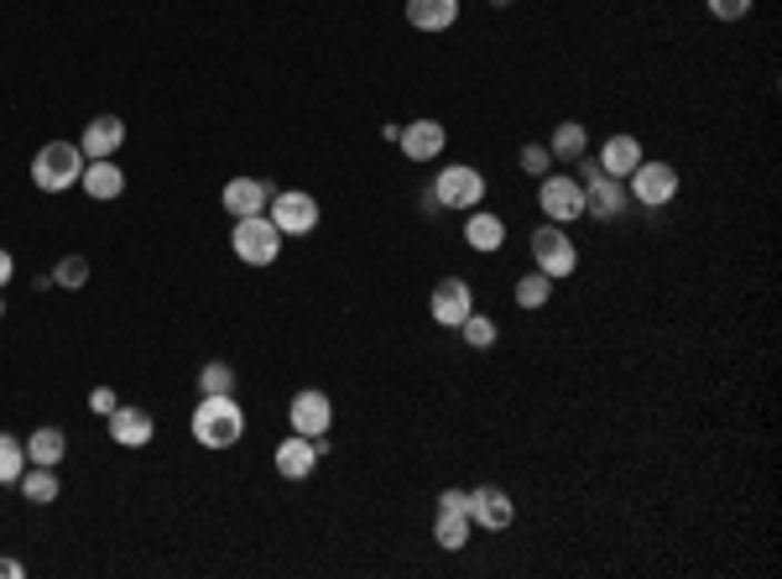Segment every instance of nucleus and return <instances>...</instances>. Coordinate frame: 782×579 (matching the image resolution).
<instances>
[{"instance_id": "1", "label": "nucleus", "mask_w": 782, "mask_h": 579, "mask_svg": "<svg viewBox=\"0 0 782 579\" xmlns=\"http://www.w3.org/2000/svg\"><path fill=\"white\" fill-rule=\"evenodd\" d=\"M240 433H245V412H240V402L230 392L204 397L193 408V439L204 449H230V443H240Z\"/></svg>"}, {"instance_id": "2", "label": "nucleus", "mask_w": 782, "mask_h": 579, "mask_svg": "<svg viewBox=\"0 0 782 579\" xmlns=\"http://www.w3.org/2000/svg\"><path fill=\"white\" fill-rule=\"evenodd\" d=\"M574 168H579V188H584V214H590V220H615V214H626L631 193H626V183H621V178H611V172L600 168L595 157H579Z\"/></svg>"}, {"instance_id": "3", "label": "nucleus", "mask_w": 782, "mask_h": 579, "mask_svg": "<svg viewBox=\"0 0 782 579\" xmlns=\"http://www.w3.org/2000/svg\"><path fill=\"white\" fill-rule=\"evenodd\" d=\"M84 178V152L73 147V141H48L42 152L32 157V183L42 193H63Z\"/></svg>"}, {"instance_id": "4", "label": "nucleus", "mask_w": 782, "mask_h": 579, "mask_svg": "<svg viewBox=\"0 0 782 579\" xmlns=\"http://www.w3.org/2000/svg\"><path fill=\"white\" fill-rule=\"evenodd\" d=\"M532 261H538V272H548L553 282H563V277H574L579 272V251H574V240L563 236V224H538L532 230Z\"/></svg>"}, {"instance_id": "5", "label": "nucleus", "mask_w": 782, "mask_h": 579, "mask_svg": "<svg viewBox=\"0 0 782 579\" xmlns=\"http://www.w3.org/2000/svg\"><path fill=\"white\" fill-rule=\"evenodd\" d=\"M230 246H235V256L245 267H272L277 251H282V230H277L267 214H245V220H235Z\"/></svg>"}, {"instance_id": "6", "label": "nucleus", "mask_w": 782, "mask_h": 579, "mask_svg": "<svg viewBox=\"0 0 782 579\" xmlns=\"http://www.w3.org/2000/svg\"><path fill=\"white\" fill-rule=\"evenodd\" d=\"M626 193H631V204H642V209H668L673 199H679V168L646 162L642 157V168L626 178Z\"/></svg>"}, {"instance_id": "7", "label": "nucleus", "mask_w": 782, "mask_h": 579, "mask_svg": "<svg viewBox=\"0 0 782 579\" xmlns=\"http://www.w3.org/2000/svg\"><path fill=\"white\" fill-rule=\"evenodd\" d=\"M538 209H543L553 224L584 220V188H579V178H569V172H543V178H538Z\"/></svg>"}, {"instance_id": "8", "label": "nucleus", "mask_w": 782, "mask_h": 579, "mask_svg": "<svg viewBox=\"0 0 782 579\" xmlns=\"http://www.w3.org/2000/svg\"><path fill=\"white\" fill-rule=\"evenodd\" d=\"M433 199H439V209H480L485 178H480V168L454 162V168H443L439 178H433Z\"/></svg>"}, {"instance_id": "9", "label": "nucleus", "mask_w": 782, "mask_h": 579, "mask_svg": "<svg viewBox=\"0 0 782 579\" xmlns=\"http://www.w3.org/2000/svg\"><path fill=\"white\" fill-rule=\"evenodd\" d=\"M428 313H433L443 329H460L464 319L475 313V292H470V282H464V277H443L439 288H433V298H428Z\"/></svg>"}, {"instance_id": "10", "label": "nucleus", "mask_w": 782, "mask_h": 579, "mask_svg": "<svg viewBox=\"0 0 782 579\" xmlns=\"http://www.w3.org/2000/svg\"><path fill=\"white\" fill-rule=\"evenodd\" d=\"M267 220L282 230V236H308L319 224V199L313 193H277L267 204Z\"/></svg>"}, {"instance_id": "11", "label": "nucleus", "mask_w": 782, "mask_h": 579, "mask_svg": "<svg viewBox=\"0 0 782 579\" xmlns=\"http://www.w3.org/2000/svg\"><path fill=\"white\" fill-rule=\"evenodd\" d=\"M292 433H303V439H319V433H329L334 428V402H329V392H319V387H308V392L292 397Z\"/></svg>"}, {"instance_id": "12", "label": "nucleus", "mask_w": 782, "mask_h": 579, "mask_svg": "<svg viewBox=\"0 0 782 579\" xmlns=\"http://www.w3.org/2000/svg\"><path fill=\"white\" fill-rule=\"evenodd\" d=\"M464 511H470V522H480L485 532H507L511 517H517V507H511V496L501 491V486H480V491H470Z\"/></svg>"}, {"instance_id": "13", "label": "nucleus", "mask_w": 782, "mask_h": 579, "mask_svg": "<svg viewBox=\"0 0 782 579\" xmlns=\"http://www.w3.org/2000/svg\"><path fill=\"white\" fill-rule=\"evenodd\" d=\"M220 204L235 214V220H245V214H267V204H272V188L261 183V178H230L220 193Z\"/></svg>"}, {"instance_id": "14", "label": "nucleus", "mask_w": 782, "mask_h": 579, "mask_svg": "<svg viewBox=\"0 0 782 579\" xmlns=\"http://www.w3.org/2000/svg\"><path fill=\"white\" fill-rule=\"evenodd\" d=\"M323 455H319V443L313 439H303V433H292V439H282L277 443V476H288V480H303V476H313V465H319Z\"/></svg>"}, {"instance_id": "15", "label": "nucleus", "mask_w": 782, "mask_h": 579, "mask_svg": "<svg viewBox=\"0 0 782 579\" xmlns=\"http://www.w3.org/2000/svg\"><path fill=\"white\" fill-rule=\"evenodd\" d=\"M443 126L439 120H412V126H402V137H397V147L412 157V162H433V157L443 152Z\"/></svg>"}, {"instance_id": "16", "label": "nucleus", "mask_w": 782, "mask_h": 579, "mask_svg": "<svg viewBox=\"0 0 782 579\" xmlns=\"http://www.w3.org/2000/svg\"><path fill=\"white\" fill-rule=\"evenodd\" d=\"M126 141V120L116 116H100L84 126V141H79V152H84V162H100V157H116V147Z\"/></svg>"}, {"instance_id": "17", "label": "nucleus", "mask_w": 782, "mask_h": 579, "mask_svg": "<svg viewBox=\"0 0 782 579\" xmlns=\"http://www.w3.org/2000/svg\"><path fill=\"white\" fill-rule=\"evenodd\" d=\"M157 423H152V412H141V408H116L110 412V439L120 443V449H141V443H152Z\"/></svg>"}, {"instance_id": "18", "label": "nucleus", "mask_w": 782, "mask_h": 579, "mask_svg": "<svg viewBox=\"0 0 782 579\" xmlns=\"http://www.w3.org/2000/svg\"><path fill=\"white\" fill-rule=\"evenodd\" d=\"M464 240H470V251L491 256L507 246V220L501 214H491V209H475L470 220H464Z\"/></svg>"}, {"instance_id": "19", "label": "nucleus", "mask_w": 782, "mask_h": 579, "mask_svg": "<svg viewBox=\"0 0 782 579\" xmlns=\"http://www.w3.org/2000/svg\"><path fill=\"white\" fill-rule=\"evenodd\" d=\"M595 162L611 172V178H621V183H626L631 172L642 168V141H636V137H611L605 147H600Z\"/></svg>"}, {"instance_id": "20", "label": "nucleus", "mask_w": 782, "mask_h": 579, "mask_svg": "<svg viewBox=\"0 0 782 579\" xmlns=\"http://www.w3.org/2000/svg\"><path fill=\"white\" fill-rule=\"evenodd\" d=\"M408 21L418 32H449L460 21V0H408Z\"/></svg>"}, {"instance_id": "21", "label": "nucleus", "mask_w": 782, "mask_h": 579, "mask_svg": "<svg viewBox=\"0 0 782 579\" xmlns=\"http://www.w3.org/2000/svg\"><path fill=\"white\" fill-rule=\"evenodd\" d=\"M79 183H84L89 199H100V204H104V199H120V193H126V172H120L110 157H100V162H89V168H84Z\"/></svg>"}, {"instance_id": "22", "label": "nucleus", "mask_w": 782, "mask_h": 579, "mask_svg": "<svg viewBox=\"0 0 782 579\" xmlns=\"http://www.w3.org/2000/svg\"><path fill=\"white\" fill-rule=\"evenodd\" d=\"M548 152H553V162H579V157L590 152V126H579V120H559V126H553V141H548Z\"/></svg>"}, {"instance_id": "23", "label": "nucleus", "mask_w": 782, "mask_h": 579, "mask_svg": "<svg viewBox=\"0 0 782 579\" xmlns=\"http://www.w3.org/2000/svg\"><path fill=\"white\" fill-rule=\"evenodd\" d=\"M433 543L449 548V553H460L470 543V511H439L433 517Z\"/></svg>"}, {"instance_id": "24", "label": "nucleus", "mask_w": 782, "mask_h": 579, "mask_svg": "<svg viewBox=\"0 0 782 579\" xmlns=\"http://www.w3.org/2000/svg\"><path fill=\"white\" fill-rule=\"evenodd\" d=\"M21 496H27V501H37V507H48V501H58V491H63V486H58V476H52V465H32V470H21Z\"/></svg>"}, {"instance_id": "25", "label": "nucleus", "mask_w": 782, "mask_h": 579, "mask_svg": "<svg viewBox=\"0 0 782 579\" xmlns=\"http://www.w3.org/2000/svg\"><path fill=\"white\" fill-rule=\"evenodd\" d=\"M63 449H69L63 428H37L32 439H27V460H32V465H58V460H63Z\"/></svg>"}, {"instance_id": "26", "label": "nucleus", "mask_w": 782, "mask_h": 579, "mask_svg": "<svg viewBox=\"0 0 782 579\" xmlns=\"http://www.w3.org/2000/svg\"><path fill=\"white\" fill-rule=\"evenodd\" d=\"M553 298V277L548 272H528L517 282V308H543Z\"/></svg>"}, {"instance_id": "27", "label": "nucleus", "mask_w": 782, "mask_h": 579, "mask_svg": "<svg viewBox=\"0 0 782 579\" xmlns=\"http://www.w3.org/2000/svg\"><path fill=\"white\" fill-rule=\"evenodd\" d=\"M21 470H27V449L11 433H0V486H17Z\"/></svg>"}, {"instance_id": "28", "label": "nucleus", "mask_w": 782, "mask_h": 579, "mask_svg": "<svg viewBox=\"0 0 782 579\" xmlns=\"http://www.w3.org/2000/svg\"><path fill=\"white\" fill-rule=\"evenodd\" d=\"M199 392H204V397H224V392H235V371H230L224 360H209L204 371H199Z\"/></svg>"}, {"instance_id": "29", "label": "nucleus", "mask_w": 782, "mask_h": 579, "mask_svg": "<svg viewBox=\"0 0 782 579\" xmlns=\"http://www.w3.org/2000/svg\"><path fill=\"white\" fill-rule=\"evenodd\" d=\"M460 335H464L470 350H491V345H495V325L485 319V313H470V319L460 325Z\"/></svg>"}, {"instance_id": "30", "label": "nucleus", "mask_w": 782, "mask_h": 579, "mask_svg": "<svg viewBox=\"0 0 782 579\" xmlns=\"http://www.w3.org/2000/svg\"><path fill=\"white\" fill-rule=\"evenodd\" d=\"M52 282H58V288H84V282H89V261H84V256H63V261H58V272H52Z\"/></svg>"}, {"instance_id": "31", "label": "nucleus", "mask_w": 782, "mask_h": 579, "mask_svg": "<svg viewBox=\"0 0 782 579\" xmlns=\"http://www.w3.org/2000/svg\"><path fill=\"white\" fill-rule=\"evenodd\" d=\"M517 162H522V172H528V178H543V172L553 168V152H548L543 141H528V147L517 152Z\"/></svg>"}, {"instance_id": "32", "label": "nucleus", "mask_w": 782, "mask_h": 579, "mask_svg": "<svg viewBox=\"0 0 782 579\" xmlns=\"http://www.w3.org/2000/svg\"><path fill=\"white\" fill-rule=\"evenodd\" d=\"M704 6H710L714 21H741V17H751V0H704Z\"/></svg>"}, {"instance_id": "33", "label": "nucleus", "mask_w": 782, "mask_h": 579, "mask_svg": "<svg viewBox=\"0 0 782 579\" xmlns=\"http://www.w3.org/2000/svg\"><path fill=\"white\" fill-rule=\"evenodd\" d=\"M89 408L100 412V418H110V412H116V408H120V397H116V392H110V387H94V392H89Z\"/></svg>"}, {"instance_id": "34", "label": "nucleus", "mask_w": 782, "mask_h": 579, "mask_svg": "<svg viewBox=\"0 0 782 579\" xmlns=\"http://www.w3.org/2000/svg\"><path fill=\"white\" fill-rule=\"evenodd\" d=\"M464 501H470V491H443L439 496V511H464Z\"/></svg>"}, {"instance_id": "35", "label": "nucleus", "mask_w": 782, "mask_h": 579, "mask_svg": "<svg viewBox=\"0 0 782 579\" xmlns=\"http://www.w3.org/2000/svg\"><path fill=\"white\" fill-rule=\"evenodd\" d=\"M11 277H17V261H11V251H0V292H6Z\"/></svg>"}, {"instance_id": "36", "label": "nucleus", "mask_w": 782, "mask_h": 579, "mask_svg": "<svg viewBox=\"0 0 782 579\" xmlns=\"http://www.w3.org/2000/svg\"><path fill=\"white\" fill-rule=\"evenodd\" d=\"M21 575H27V569H21L17 559H0V579H21Z\"/></svg>"}, {"instance_id": "37", "label": "nucleus", "mask_w": 782, "mask_h": 579, "mask_svg": "<svg viewBox=\"0 0 782 579\" xmlns=\"http://www.w3.org/2000/svg\"><path fill=\"white\" fill-rule=\"evenodd\" d=\"M491 6H517V0H491Z\"/></svg>"}, {"instance_id": "38", "label": "nucleus", "mask_w": 782, "mask_h": 579, "mask_svg": "<svg viewBox=\"0 0 782 579\" xmlns=\"http://www.w3.org/2000/svg\"><path fill=\"white\" fill-rule=\"evenodd\" d=\"M0 313H6V298H0Z\"/></svg>"}]
</instances>
